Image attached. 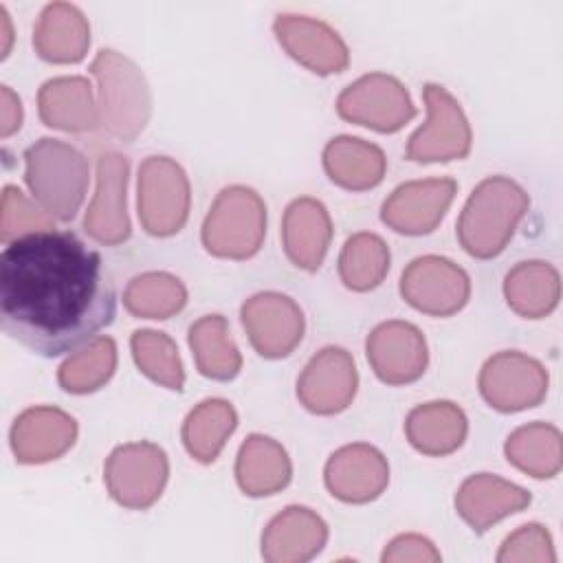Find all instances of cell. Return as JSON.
Segmentation results:
<instances>
[{"label": "cell", "instance_id": "1", "mask_svg": "<svg viewBox=\"0 0 563 563\" xmlns=\"http://www.w3.org/2000/svg\"><path fill=\"white\" fill-rule=\"evenodd\" d=\"M114 288L101 255L70 231H40L9 242L0 255L2 330L31 352H75L110 325Z\"/></svg>", "mask_w": 563, "mask_h": 563}, {"label": "cell", "instance_id": "2", "mask_svg": "<svg viewBox=\"0 0 563 563\" xmlns=\"http://www.w3.org/2000/svg\"><path fill=\"white\" fill-rule=\"evenodd\" d=\"M526 189L508 176L484 178L466 198L457 218L460 246L475 260L497 257L528 213Z\"/></svg>", "mask_w": 563, "mask_h": 563}, {"label": "cell", "instance_id": "3", "mask_svg": "<svg viewBox=\"0 0 563 563\" xmlns=\"http://www.w3.org/2000/svg\"><path fill=\"white\" fill-rule=\"evenodd\" d=\"M90 73L97 81L99 128L123 143L134 141L152 117V90L143 70L123 53L101 48Z\"/></svg>", "mask_w": 563, "mask_h": 563}, {"label": "cell", "instance_id": "4", "mask_svg": "<svg viewBox=\"0 0 563 563\" xmlns=\"http://www.w3.org/2000/svg\"><path fill=\"white\" fill-rule=\"evenodd\" d=\"M88 176V158L66 141L44 136L24 152V180L33 200L55 220L68 222L77 216Z\"/></svg>", "mask_w": 563, "mask_h": 563}, {"label": "cell", "instance_id": "5", "mask_svg": "<svg viewBox=\"0 0 563 563\" xmlns=\"http://www.w3.org/2000/svg\"><path fill=\"white\" fill-rule=\"evenodd\" d=\"M266 238V205L246 185L224 187L205 216L200 240L207 253L222 260L253 257Z\"/></svg>", "mask_w": 563, "mask_h": 563}, {"label": "cell", "instance_id": "6", "mask_svg": "<svg viewBox=\"0 0 563 563\" xmlns=\"http://www.w3.org/2000/svg\"><path fill=\"white\" fill-rule=\"evenodd\" d=\"M191 207V187L183 165L169 156L152 154L139 165L136 211L141 227L154 238L176 235Z\"/></svg>", "mask_w": 563, "mask_h": 563}, {"label": "cell", "instance_id": "7", "mask_svg": "<svg viewBox=\"0 0 563 563\" xmlns=\"http://www.w3.org/2000/svg\"><path fill=\"white\" fill-rule=\"evenodd\" d=\"M427 119L409 136L405 154L411 163H449L466 158L473 145L471 123L460 101L440 84L422 88Z\"/></svg>", "mask_w": 563, "mask_h": 563}, {"label": "cell", "instance_id": "8", "mask_svg": "<svg viewBox=\"0 0 563 563\" xmlns=\"http://www.w3.org/2000/svg\"><path fill=\"white\" fill-rule=\"evenodd\" d=\"M169 477L167 453L154 442H125L112 449L103 466L110 497L128 510H145L158 501Z\"/></svg>", "mask_w": 563, "mask_h": 563}, {"label": "cell", "instance_id": "9", "mask_svg": "<svg viewBox=\"0 0 563 563\" xmlns=\"http://www.w3.org/2000/svg\"><path fill=\"white\" fill-rule=\"evenodd\" d=\"M336 112L347 123L394 134L402 130L418 110L400 79L387 73H367L341 90Z\"/></svg>", "mask_w": 563, "mask_h": 563}, {"label": "cell", "instance_id": "10", "mask_svg": "<svg viewBox=\"0 0 563 563\" xmlns=\"http://www.w3.org/2000/svg\"><path fill=\"white\" fill-rule=\"evenodd\" d=\"M548 383L550 376L543 363L517 350H504L486 358L477 378L482 398L501 413L541 405Z\"/></svg>", "mask_w": 563, "mask_h": 563}, {"label": "cell", "instance_id": "11", "mask_svg": "<svg viewBox=\"0 0 563 563\" xmlns=\"http://www.w3.org/2000/svg\"><path fill=\"white\" fill-rule=\"evenodd\" d=\"M402 299L429 317H451L471 297V277L453 260L442 255H420L400 275Z\"/></svg>", "mask_w": 563, "mask_h": 563}, {"label": "cell", "instance_id": "12", "mask_svg": "<svg viewBox=\"0 0 563 563\" xmlns=\"http://www.w3.org/2000/svg\"><path fill=\"white\" fill-rule=\"evenodd\" d=\"M240 319L253 350L271 361L292 354L306 332V317L299 303L277 290L249 297L240 308Z\"/></svg>", "mask_w": 563, "mask_h": 563}, {"label": "cell", "instance_id": "13", "mask_svg": "<svg viewBox=\"0 0 563 563\" xmlns=\"http://www.w3.org/2000/svg\"><path fill=\"white\" fill-rule=\"evenodd\" d=\"M358 389L352 354L339 345L321 347L297 378V398L310 413L334 416L345 411Z\"/></svg>", "mask_w": 563, "mask_h": 563}, {"label": "cell", "instance_id": "14", "mask_svg": "<svg viewBox=\"0 0 563 563\" xmlns=\"http://www.w3.org/2000/svg\"><path fill=\"white\" fill-rule=\"evenodd\" d=\"M130 163L119 152H106L97 161V189L84 216V231L103 246L123 244L130 233L128 216Z\"/></svg>", "mask_w": 563, "mask_h": 563}, {"label": "cell", "instance_id": "15", "mask_svg": "<svg viewBox=\"0 0 563 563\" xmlns=\"http://www.w3.org/2000/svg\"><path fill=\"white\" fill-rule=\"evenodd\" d=\"M365 354L378 380L394 387L418 380L429 365L422 330L402 319L378 323L365 339Z\"/></svg>", "mask_w": 563, "mask_h": 563}, {"label": "cell", "instance_id": "16", "mask_svg": "<svg viewBox=\"0 0 563 563\" xmlns=\"http://www.w3.org/2000/svg\"><path fill=\"white\" fill-rule=\"evenodd\" d=\"M457 183L453 178H422L398 185L380 207V220L402 235H427L444 220Z\"/></svg>", "mask_w": 563, "mask_h": 563}, {"label": "cell", "instance_id": "17", "mask_svg": "<svg viewBox=\"0 0 563 563\" xmlns=\"http://www.w3.org/2000/svg\"><path fill=\"white\" fill-rule=\"evenodd\" d=\"M273 33L282 48L314 75H336L350 64L343 37L323 20L301 13H277Z\"/></svg>", "mask_w": 563, "mask_h": 563}, {"label": "cell", "instance_id": "18", "mask_svg": "<svg viewBox=\"0 0 563 563\" xmlns=\"http://www.w3.org/2000/svg\"><path fill=\"white\" fill-rule=\"evenodd\" d=\"M323 482L332 497L343 504H367L383 495L389 484L387 457L367 442L336 449L323 468Z\"/></svg>", "mask_w": 563, "mask_h": 563}, {"label": "cell", "instance_id": "19", "mask_svg": "<svg viewBox=\"0 0 563 563\" xmlns=\"http://www.w3.org/2000/svg\"><path fill=\"white\" fill-rule=\"evenodd\" d=\"M77 440V420L59 407H29L11 424L9 442L20 464H46Z\"/></svg>", "mask_w": 563, "mask_h": 563}, {"label": "cell", "instance_id": "20", "mask_svg": "<svg viewBox=\"0 0 563 563\" xmlns=\"http://www.w3.org/2000/svg\"><path fill=\"white\" fill-rule=\"evenodd\" d=\"M532 501V495L499 475L475 473L466 477L455 493V510L473 532L484 534L497 521L521 512Z\"/></svg>", "mask_w": 563, "mask_h": 563}, {"label": "cell", "instance_id": "21", "mask_svg": "<svg viewBox=\"0 0 563 563\" xmlns=\"http://www.w3.org/2000/svg\"><path fill=\"white\" fill-rule=\"evenodd\" d=\"M328 543V523L308 506H286L262 532V556L268 563H306Z\"/></svg>", "mask_w": 563, "mask_h": 563}, {"label": "cell", "instance_id": "22", "mask_svg": "<svg viewBox=\"0 0 563 563\" xmlns=\"http://www.w3.org/2000/svg\"><path fill=\"white\" fill-rule=\"evenodd\" d=\"M282 242L286 257L301 271H317L332 242V220L317 198H295L282 218Z\"/></svg>", "mask_w": 563, "mask_h": 563}, {"label": "cell", "instance_id": "23", "mask_svg": "<svg viewBox=\"0 0 563 563\" xmlns=\"http://www.w3.org/2000/svg\"><path fill=\"white\" fill-rule=\"evenodd\" d=\"M37 114L44 125L62 132H90L99 128V108L92 84L81 75H62L37 90Z\"/></svg>", "mask_w": 563, "mask_h": 563}, {"label": "cell", "instance_id": "24", "mask_svg": "<svg viewBox=\"0 0 563 563\" xmlns=\"http://www.w3.org/2000/svg\"><path fill=\"white\" fill-rule=\"evenodd\" d=\"M90 46V24L70 2H51L33 26V48L51 64H77Z\"/></svg>", "mask_w": 563, "mask_h": 563}, {"label": "cell", "instance_id": "25", "mask_svg": "<svg viewBox=\"0 0 563 563\" xmlns=\"http://www.w3.org/2000/svg\"><path fill=\"white\" fill-rule=\"evenodd\" d=\"M466 433V413L451 400L416 405L405 418V435L409 444L429 457H442L457 451L464 444Z\"/></svg>", "mask_w": 563, "mask_h": 563}, {"label": "cell", "instance_id": "26", "mask_svg": "<svg viewBox=\"0 0 563 563\" xmlns=\"http://www.w3.org/2000/svg\"><path fill=\"white\" fill-rule=\"evenodd\" d=\"M292 477L286 449L264 433H251L235 457V482L249 497H268L284 490Z\"/></svg>", "mask_w": 563, "mask_h": 563}, {"label": "cell", "instance_id": "27", "mask_svg": "<svg viewBox=\"0 0 563 563\" xmlns=\"http://www.w3.org/2000/svg\"><path fill=\"white\" fill-rule=\"evenodd\" d=\"M321 158L328 178L347 191L374 189L387 172L385 152L376 143L350 134L330 139Z\"/></svg>", "mask_w": 563, "mask_h": 563}, {"label": "cell", "instance_id": "28", "mask_svg": "<svg viewBox=\"0 0 563 563\" xmlns=\"http://www.w3.org/2000/svg\"><path fill=\"white\" fill-rule=\"evenodd\" d=\"M504 297L519 317L543 319L561 299L559 271L543 260L519 262L504 277Z\"/></svg>", "mask_w": 563, "mask_h": 563}, {"label": "cell", "instance_id": "29", "mask_svg": "<svg viewBox=\"0 0 563 563\" xmlns=\"http://www.w3.org/2000/svg\"><path fill=\"white\" fill-rule=\"evenodd\" d=\"M187 341L198 372L211 380H233L242 369V354L222 314H205L189 325Z\"/></svg>", "mask_w": 563, "mask_h": 563}, {"label": "cell", "instance_id": "30", "mask_svg": "<svg viewBox=\"0 0 563 563\" xmlns=\"http://www.w3.org/2000/svg\"><path fill=\"white\" fill-rule=\"evenodd\" d=\"M235 427H238V411L229 400L205 398L183 420L180 438L187 453L196 462L211 464L224 449Z\"/></svg>", "mask_w": 563, "mask_h": 563}, {"label": "cell", "instance_id": "31", "mask_svg": "<svg viewBox=\"0 0 563 563\" xmlns=\"http://www.w3.org/2000/svg\"><path fill=\"white\" fill-rule=\"evenodd\" d=\"M506 460L534 479H550L563 466L561 431L550 422L517 427L504 444Z\"/></svg>", "mask_w": 563, "mask_h": 563}, {"label": "cell", "instance_id": "32", "mask_svg": "<svg viewBox=\"0 0 563 563\" xmlns=\"http://www.w3.org/2000/svg\"><path fill=\"white\" fill-rule=\"evenodd\" d=\"M391 253L387 242L372 233L358 231L350 235L339 253V277L345 288L367 292L383 284L389 273Z\"/></svg>", "mask_w": 563, "mask_h": 563}, {"label": "cell", "instance_id": "33", "mask_svg": "<svg viewBox=\"0 0 563 563\" xmlns=\"http://www.w3.org/2000/svg\"><path fill=\"white\" fill-rule=\"evenodd\" d=\"M187 303L185 284L165 271H147L132 277L123 290V306L139 319H169Z\"/></svg>", "mask_w": 563, "mask_h": 563}, {"label": "cell", "instance_id": "34", "mask_svg": "<svg viewBox=\"0 0 563 563\" xmlns=\"http://www.w3.org/2000/svg\"><path fill=\"white\" fill-rule=\"evenodd\" d=\"M117 369V343L112 336H95L75 350L57 369L59 387L68 394H92L101 389Z\"/></svg>", "mask_w": 563, "mask_h": 563}, {"label": "cell", "instance_id": "35", "mask_svg": "<svg viewBox=\"0 0 563 563\" xmlns=\"http://www.w3.org/2000/svg\"><path fill=\"white\" fill-rule=\"evenodd\" d=\"M130 350L136 367L154 383L183 391L185 367L174 339L158 330H134L130 336Z\"/></svg>", "mask_w": 563, "mask_h": 563}, {"label": "cell", "instance_id": "36", "mask_svg": "<svg viewBox=\"0 0 563 563\" xmlns=\"http://www.w3.org/2000/svg\"><path fill=\"white\" fill-rule=\"evenodd\" d=\"M55 218L48 216L40 205L29 200L22 189L15 185H4L2 189V207H0V240L4 244L40 233V231H53Z\"/></svg>", "mask_w": 563, "mask_h": 563}, {"label": "cell", "instance_id": "37", "mask_svg": "<svg viewBox=\"0 0 563 563\" xmlns=\"http://www.w3.org/2000/svg\"><path fill=\"white\" fill-rule=\"evenodd\" d=\"M556 552L552 534L541 523H526L510 532L499 552L497 563H554Z\"/></svg>", "mask_w": 563, "mask_h": 563}, {"label": "cell", "instance_id": "38", "mask_svg": "<svg viewBox=\"0 0 563 563\" xmlns=\"http://www.w3.org/2000/svg\"><path fill=\"white\" fill-rule=\"evenodd\" d=\"M440 559V550L433 541L416 532L394 537L380 554L383 563H438Z\"/></svg>", "mask_w": 563, "mask_h": 563}, {"label": "cell", "instance_id": "39", "mask_svg": "<svg viewBox=\"0 0 563 563\" xmlns=\"http://www.w3.org/2000/svg\"><path fill=\"white\" fill-rule=\"evenodd\" d=\"M0 103H2V123H0V136L7 139L13 132L20 130L24 112H22V101L20 97L9 88L0 86Z\"/></svg>", "mask_w": 563, "mask_h": 563}]
</instances>
